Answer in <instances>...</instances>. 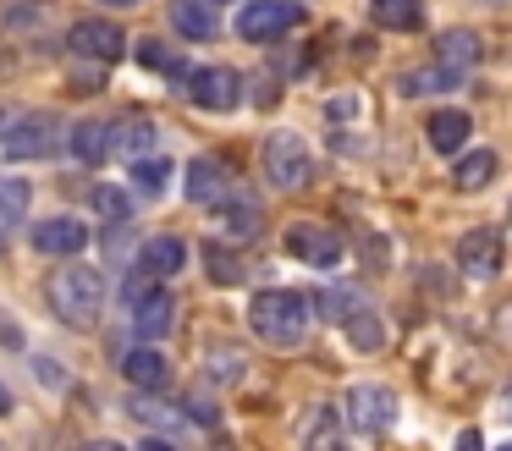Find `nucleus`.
<instances>
[{"mask_svg": "<svg viewBox=\"0 0 512 451\" xmlns=\"http://www.w3.org/2000/svg\"><path fill=\"white\" fill-rule=\"evenodd\" d=\"M45 297L56 308V319H67L72 330H89L105 308V275L94 264H61L45 281Z\"/></svg>", "mask_w": 512, "mask_h": 451, "instance_id": "nucleus-1", "label": "nucleus"}, {"mask_svg": "<svg viewBox=\"0 0 512 451\" xmlns=\"http://www.w3.org/2000/svg\"><path fill=\"white\" fill-rule=\"evenodd\" d=\"M248 325H254V336L270 341V347H298L303 330H309V297L287 292V286H265V292H254V303H248Z\"/></svg>", "mask_w": 512, "mask_h": 451, "instance_id": "nucleus-2", "label": "nucleus"}, {"mask_svg": "<svg viewBox=\"0 0 512 451\" xmlns=\"http://www.w3.org/2000/svg\"><path fill=\"white\" fill-rule=\"evenodd\" d=\"M265 176H270L276 187H287V193L309 187V182H314L309 143H303L298 132H276V138H265Z\"/></svg>", "mask_w": 512, "mask_h": 451, "instance_id": "nucleus-3", "label": "nucleus"}, {"mask_svg": "<svg viewBox=\"0 0 512 451\" xmlns=\"http://www.w3.org/2000/svg\"><path fill=\"white\" fill-rule=\"evenodd\" d=\"M298 17H303L298 0H248V6L237 11V33L254 39V44H265V39H281Z\"/></svg>", "mask_w": 512, "mask_h": 451, "instance_id": "nucleus-4", "label": "nucleus"}, {"mask_svg": "<svg viewBox=\"0 0 512 451\" xmlns=\"http://www.w3.org/2000/svg\"><path fill=\"white\" fill-rule=\"evenodd\" d=\"M391 418H397V396L386 391V385H353L347 391V424L358 429V435H380V429H391Z\"/></svg>", "mask_w": 512, "mask_h": 451, "instance_id": "nucleus-5", "label": "nucleus"}, {"mask_svg": "<svg viewBox=\"0 0 512 451\" xmlns=\"http://www.w3.org/2000/svg\"><path fill=\"white\" fill-rule=\"evenodd\" d=\"M61 143V121L56 116H23L6 138H0V149L12 154V160H50Z\"/></svg>", "mask_w": 512, "mask_h": 451, "instance_id": "nucleus-6", "label": "nucleus"}, {"mask_svg": "<svg viewBox=\"0 0 512 451\" xmlns=\"http://www.w3.org/2000/svg\"><path fill=\"white\" fill-rule=\"evenodd\" d=\"M287 253L303 264H320V270H336V259H342V237H336L331 226H320V220H292L287 226Z\"/></svg>", "mask_w": 512, "mask_h": 451, "instance_id": "nucleus-7", "label": "nucleus"}, {"mask_svg": "<svg viewBox=\"0 0 512 451\" xmlns=\"http://www.w3.org/2000/svg\"><path fill=\"white\" fill-rule=\"evenodd\" d=\"M67 44H72V55H83V61H122V50H127V33L116 28V22H100V17H89V22H72V33H67Z\"/></svg>", "mask_w": 512, "mask_h": 451, "instance_id": "nucleus-8", "label": "nucleus"}, {"mask_svg": "<svg viewBox=\"0 0 512 451\" xmlns=\"http://www.w3.org/2000/svg\"><path fill=\"white\" fill-rule=\"evenodd\" d=\"M501 231L496 226H474L463 242H457V264H463L468 281H490V275H501Z\"/></svg>", "mask_w": 512, "mask_h": 451, "instance_id": "nucleus-9", "label": "nucleus"}, {"mask_svg": "<svg viewBox=\"0 0 512 451\" xmlns=\"http://www.w3.org/2000/svg\"><path fill=\"white\" fill-rule=\"evenodd\" d=\"M28 242H34L39 253H56V259H78V253L89 248V226L72 220V215H56V220H45V226L28 231Z\"/></svg>", "mask_w": 512, "mask_h": 451, "instance_id": "nucleus-10", "label": "nucleus"}, {"mask_svg": "<svg viewBox=\"0 0 512 451\" xmlns=\"http://www.w3.org/2000/svg\"><path fill=\"white\" fill-rule=\"evenodd\" d=\"M188 88H193V105H204V110H232L243 99V77L232 66H204V72H193Z\"/></svg>", "mask_w": 512, "mask_h": 451, "instance_id": "nucleus-11", "label": "nucleus"}, {"mask_svg": "<svg viewBox=\"0 0 512 451\" xmlns=\"http://www.w3.org/2000/svg\"><path fill=\"white\" fill-rule=\"evenodd\" d=\"M171 325H177V303H171V292H160V286H155V292H144L133 303V330L144 341H160Z\"/></svg>", "mask_w": 512, "mask_h": 451, "instance_id": "nucleus-12", "label": "nucleus"}, {"mask_svg": "<svg viewBox=\"0 0 512 451\" xmlns=\"http://www.w3.org/2000/svg\"><path fill=\"white\" fill-rule=\"evenodd\" d=\"M215 209H221V226L232 231V237H248V242H254L259 226H265V204H259L254 193H232V187H226V198H221Z\"/></svg>", "mask_w": 512, "mask_h": 451, "instance_id": "nucleus-13", "label": "nucleus"}, {"mask_svg": "<svg viewBox=\"0 0 512 451\" xmlns=\"http://www.w3.org/2000/svg\"><path fill=\"white\" fill-rule=\"evenodd\" d=\"M226 187H232V171H226L221 160H210V154H204V160L188 165V198H193V204L215 209L226 198Z\"/></svg>", "mask_w": 512, "mask_h": 451, "instance_id": "nucleus-14", "label": "nucleus"}, {"mask_svg": "<svg viewBox=\"0 0 512 451\" xmlns=\"http://www.w3.org/2000/svg\"><path fill=\"white\" fill-rule=\"evenodd\" d=\"M122 374L138 385V391H166L171 363H166V352H160V347H138V352H127V358H122Z\"/></svg>", "mask_w": 512, "mask_h": 451, "instance_id": "nucleus-15", "label": "nucleus"}, {"mask_svg": "<svg viewBox=\"0 0 512 451\" xmlns=\"http://www.w3.org/2000/svg\"><path fill=\"white\" fill-rule=\"evenodd\" d=\"M155 143H160V132H155V121H149V116H122L111 127V154H127V160L149 154Z\"/></svg>", "mask_w": 512, "mask_h": 451, "instance_id": "nucleus-16", "label": "nucleus"}, {"mask_svg": "<svg viewBox=\"0 0 512 451\" xmlns=\"http://www.w3.org/2000/svg\"><path fill=\"white\" fill-rule=\"evenodd\" d=\"M468 138H474V121H468L463 110H435V116H430V143H435V154L468 149Z\"/></svg>", "mask_w": 512, "mask_h": 451, "instance_id": "nucleus-17", "label": "nucleus"}, {"mask_svg": "<svg viewBox=\"0 0 512 451\" xmlns=\"http://www.w3.org/2000/svg\"><path fill=\"white\" fill-rule=\"evenodd\" d=\"M435 55H441L446 72H468V66L479 61V33H468V28H446L441 39H435Z\"/></svg>", "mask_w": 512, "mask_h": 451, "instance_id": "nucleus-18", "label": "nucleus"}, {"mask_svg": "<svg viewBox=\"0 0 512 451\" xmlns=\"http://www.w3.org/2000/svg\"><path fill=\"white\" fill-rule=\"evenodd\" d=\"M171 28L182 33V39H215V11L204 6V0H171Z\"/></svg>", "mask_w": 512, "mask_h": 451, "instance_id": "nucleus-19", "label": "nucleus"}, {"mask_svg": "<svg viewBox=\"0 0 512 451\" xmlns=\"http://www.w3.org/2000/svg\"><path fill=\"white\" fill-rule=\"evenodd\" d=\"M369 17H375L380 28H391V33L424 28V6H419V0H369Z\"/></svg>", "mask_w": 512, "mask_h": 451, "instance_id": "nucleus-20", "label": "nucleus"}, {"mask_svg": "<svg viewBox=\"0 0 512 451\" xmlns=\"http://www.w3.org/2000/svg\"><path fill=\"white\" fill-rule=\"evenodd\" d=\"M67 143H72V154H78L83 165H100L105 154H111V121H78Z\"/></svg>", "mask_w": 512, "mask_h": 451, "instance_id": "nucleus-21", "label": "nucleus"}, {"mask_svg": "<svg viewBox=\"0 0 512 451\" xmlns=\"http://www.w3.org/2000/svg\"><path fill=\"white\" fill-rule=\"evenodd\" d=\"M182 259H188V248H182L177 237H149L144 253H138V264H144L149 275H177Z\"/></svg>", "mask_w": 512, "mask_h": 451, "instance_id": "nucleus-22", "label": "nucleus"}, {"mask_svg": "<svg viewBox=\"0 0 512 451\" xmlns=\"http://www.w3.org/2000/svg\"><path fill=\"white\" fill-rule=\"evenodd\" d=\"M204 275H210L215 286H237L248 275V264L237 259L232 248H221V242H204Z\"/></svg>", "mask_w": 512, "mask_h": 451, "instance_id": "nucleus-23", "label": "nucleus"}, {"mask_svg": "<svg viewBox=\"0 0 512 451\" xmlns=\"http://www.w3.org/2000/svg\"><path fill=\"white\" fill-rule=\"evenodd\" d=\"M457 154H463V149H457ZM490 182H496V154H490V149H474V154L457 160V187L479 193V187H490Z\"/></svg>", "mask_w": 512, "mask_h": 451, "instance_id": "nucleus-24", "label": "nucleus"}, {"mask_svg": "<svg viewBox=\"0 0 512 451\" xmlns=\"http://www.w3.org/2000/svg\"><path fill=\"white\" fill-rule=\"evenodd\" d=\"M133 187H144V193H166V187H171V160H166V154H138V160H133Z\"/></svg>", "mask_w": 512, "mask_h": 451, "instance_id": "nucleus-25", "label": "nucleus"}, {"mask_svg": "<svg viewBox=\"0 0 512 451\" xmlns=\"http://www.w3.org/2000/svg\"><path fill=\"white\" fill-rule=\"evenodd\" d=\"M342 330H347V336H353V347H364V352H375V347H380V341H386V325H380V319H375V314H369V308H364V303H358V308H353V314H347V319H342Z\"/></svg>", "mask_w": 512, "mask_h": 451, "instance_id": "nucleus-26", "label": "nucleus"}, {"mask_svg": "<svg viewBox=\"0 0 512 451\" xmlns=\"http://www.w3.org/2000/svg\"><path fill=\"white\" fill-rule=\"evenodd\" d=\"M138 66H149V72H160V77H177L182 72V55L171 50V44H160V39H144V44H138Z\"/></svg>", "mask_w": 512, "mask_h": 451, "instance_id": "nucleus-27", "label": "nucleus"}, {"mask_svg": "<svg viewBox=\"0 0 512 451\" xmlns=\"http://www.w3.org/2000/svg\"><path fill=\"white\" fill-rule=\"evenodd\" d=\"M94 209H100L105 220H127L133 215V198H127L122 187H94Z\"/></svg>", "mask_w": 512, "mask_h": 451, "instance_id": "nucleus-28", "label": "nucleus"}, {"mask_svg": "<svg viewBox=\"0 0 512 451\" xmlns=\"http://www.w3.org/2000/svg\"><path fill=\"white\" fill-rule=\"evenodd\" d=\"M0 209H6L12 220L28 215V187L17 182V176H0Z\"/></svg>", "mask_w": 512, "mask_h": 451, "instance_id": "nucleus-29", "label": "nucleus"}, {"mask_svg": "<svg viewBox=\"0 0 512 451\" xmlns=\"http://www.w3.org/2000/svg\"><path fill=\"white\" fill-rule=\"evenodd\" d=\"M127 413H133V418H144V424L171 429V407H166V402H155V396H133V402H127Z\"/></svg>", "mask_w": 512, "mask_h": 451, "instance_id": "nucleus-30", "label": "nucleus"}, {"mask_svg": "<svg viewBox=\"0 0 512 451\" xmlns=\"http://www.w3.org/2000/svg\"><path fill=\"white\" fill-rule=\"evenodd\" d=\"M155 286H160V275H149L144 264H138V270H127V286H122V297H127V303H138V297H144V292H155Z\"/></svg>", "mask_w": 512, "mask_h": 451, "instance_id": "nucleus-31", "label": "nucleus"}, {"mask_svg": "<svg viewBox=\"0 0 512 451\" xmlns=\"http://www.w3.org/2000/svg\"><path fill=\"white\" fill-rule=\"evenodd\" d=\"M457 83V72H413L408 77V94H424V88H446Z\"/></svg>", "mask_w": 512, "mask_h": 451, "instance_id": "nucleus-32", "label": "nucleus"}, {"mask_svg": "<svg viewBox=\"0 0 512 451\" xmlns=\"http://www.w3.org/2000/svg\"><path fill=\"white\" fill-rule=\"evenodd\" d=\"M182 407H188V418H193V424H204V429L215 424V407L204 402V396H188V402H182Z\"/></svg>", "mask_w": 512, "mask_h": 451, "instance_id": "nucleus-33", "label": "nucleus"}, {"mask_svg": "<svg viewBox=\"0 0 512 451\" xmlns=\"http://www.w3.org/2000/svg\"><path fill=\"white\" fill-rule=\"evenodd\" d=\"M325 116H331V121H347V116H358V94H342V99H331V105H325Z\"/></svg>", "mask_w": 512, "mask_h": 451, "instance_id": "nucleus-34", "label": "nucleus"}, {"mask_svg": "<svg viewBox=\"0 0 512 451\" xmlns=\"http://www.w3.org/2000/svg\"><path fill=\"white\" fill-rule=\"evenodd\" d=\"M215 374H221V380H232V374H237V352H215Z\"/></svg>", "mask_w": 512, "mask_h": 451, "instance_id": "nucleus-35", "label": "nucleus"}, {"mask_svg": "<svg viewBox=\"0 0 512 451\" xmlns=\"http://www.w3.org/2000/svg\"><path fill=\"white\" fill-rule=\"evenodd\" d=\"M254 105H276V83H270V77H259V83H254Z\"/></svg>", "mask_w": 512, "mask_h": 451, "instance_id": "nucleus-36", "label": "nucleus"}, {"mask_svg": "<svg viewBox=\"0 0 512 451\" xmlns=\"http://www.w3.org/2000/svg\"><path fill=\"white\" fill-rule=\"evenodd\" d=\"M12 226H17V220L6 215V209H0V248H6V231H12Z\"/></svg>", "mask_w": 512, "mask_h": 451, "instance_id": "nucleus-37", "label": "nucleus"}, {"mask_svg": "<svg viewBox=\"0 0 512 451\" xmlns=\"http://www.w3.org/2000/svg\"><path fill=\"white\" fill-rule=\"evenodd\" d=\"M12 413V391H6V385H0V418Z\"/></svg>", "mask_w": 512, "mask_h": 451, "instance_id": "nucleus-38", "label": "nucleus"}, {"mask_svg": "<svg viewBox=\"0 0 512 451\" xmlns=\"http://www.w3.org/2000/svg\"><path fill=\"white\" fill-rule=\"evenodd\" d=\"M105 6H133V0H105Z\"/></svg>", "mask_w": 512, "mask_h": 451, "instance_id": "nucleus-39", "label": "nucleus"}, {"mask_svg": "<svg viewBox=\"0 0 512 451\" xmlns=\"http://www.w3.org/2000/svg\"><path fill=\"white\" fill-rule=\"evenodd\" d=\"M204 6H221V0H204Z\"/></svg>", "mask_w": 512, "mask_h": 451, "instance_id": "nucleus-40", "label": "nucleus"}]
</instances>
